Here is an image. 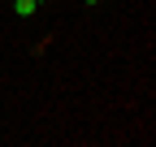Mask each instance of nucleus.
<instances>
[{
  "label": "nucleus",
  "mask_w": 156,
  "mask_h": 147,
  "mask_svg": "<svg viewBox=\"0 0 156 147\" xmlns=\"http://www.w3.org/2000/svg\"><path fill=\"white\" fill-rule=\"evenodd\" d=\"M35 9H39V5H35V0H13V13H17V17H30Z\"/></svg>",
  "instance_id": "f257e3e1"
},
{
  "label": "nucleus",
  "mask_w": 156,
  "mask_h": 147,
  "mask_svg": "<svg viewBox=\"0 0 156 147\" xmlns=\"http://www.w3.org/2000/svg\"><path fill=\"white\" fill-rule=\"evenodd\" d=\"M87 5H100V0H87Z\"/></svg>",
  "instance_id": "f03ea898"
},
{
  "label": "nucleus",
  "mask_w": 156,
  "mask_h": 147,
  "mask_svg": "<svg viewBox=\"0 0 156 147\" xmlns=\"http://www.w3.org/2000/svg\"><path fill=\"white\" fill-rule=\"evenodd\" d=\"M35 5H44V0H35Z\"/></svg>",
  "instance_id": "7ed1b4c3"
}]
</instances>
